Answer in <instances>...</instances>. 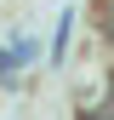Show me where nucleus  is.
<instances>
[{
    "mask_svg": "<svg viewBox=\"0 0 114 120\" xmlns=\"http://www.w3.org/2000/svg\"><path fill=\"white\" fill-rule=\"evenodd\" d=\"M97 17H103V34L114 40V0H97Z\"/></svg>",
    "mask_w": 114,
    "mask_h": 120,
    "instance_id": "obj_1",
    "label": "nucleus"
},
{
    "mask_svg": "<svg viewBox=\"0 0 114 120\" xmlns=\"http://www.w3.org/2000/svg\"><path fill=\"white\" fill-rule=\"evenodd\" d=\"M80 120H114V103H91V109H80Z\"/></svg>",
    "mask_w": 114,
    "mask_h": 120,
    "instance_id": "obj_2",
    "label": "nucleus"
}]
</instances>
